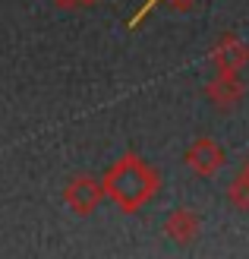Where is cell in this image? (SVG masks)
I'll return each mask as SVG.
<instances>
[{
	"label": "cell",
	"instance_id": "obj_2",
	"mask_svg": "<svg viewBox=\"0 0 249 259\" xmlns=\"http://www.w3.org/2000/svg\"><path fill=\"white\" fill-rule=\"evenodd\" d=\"M101 199H108L104 193V180L101 177H91V174H76L67 187H63V205L70 212L88 218L91 212L101 205Z\"/></svg>",
	"mask_w": 249,
	"mask_h": 259
},
{
	"label": "cell",
	"instance_id": "obj_3",
	"mask_svg": "<svg viewBox=\"0 0 249 259\" xmlns=\"http://www.w3.org/2000/svg\"><path fill=\"white\" fill-rule=\"evenodd\" d=\"M183 164H186L195 177L208 180V177H215L221 167L227 164V155H224V149H221V142H215L212 136H195L189 142V149L183 152Z\"/></svg>",
	"mask_w": 249,
	"mask_h": 259
},
{
	"label": "cell",
	"instance_id": "obj_5",
	"mask_svg": "<svg viewBox=\"0 0 249 259\" xmlns=\"http://www.w3.org/2000/svg\"><path fill=\"white\" fill-rule=\"evenodd\" d=\"M202 92L221 114H227L233 108H240V101L246 98V82L240 79V73H218Z\"/></svg>",
	"mask_w": 249,
	"mask_h": 259
},
{
	"label": "cell",
	"instance_id": "obj_8",
	"mask_svg": "<svg viewBox=\"0 0 249 259\" xmlns=\"http://www.w3.org/2000/svg\"><path fill=\"white\" fill-rule=\"evenodd\" d=\"M227 199L233 209H240V212H249V184L237 174L230 180V187H227Z\"/></svg>",
	"mask_w": 249,
	"mask_h": 259
},
{
	"label": "cell",
	"instance_id": "obj_4",
	"mask_svg": "<svg viewBox=\"0 0 249 259\" xmlns=\"http://www.w3.org/2000/svg\"><path fill=\"white\" fill-rule=\"evenodd\" d=\"M208 57L218 67V73H243L249 67V45L233 32H221L212 51H208Z\"/></svg>",
	"mask_w": 249,
	"mask_h": 259
},
{
	"label": "cell",
	"instance_id": "obj_10",
	"mask_svg": "<svg viewBox=\"0 0 249 259\" xmlns=\"http://www.w3.org/2000/svg\"><path fill=\"white\" fill-rule=\"evenodd\" d=\"M240 177H243L246 184H249V158H246V161H243V167H240Z\"/></svg>",
	"mask_w": 249,
	"mask_h": 259
},
{
	"label": "cell",
	"instance_id": "obj_1",
	"mask_svg": "<svg viewBox=\"0 0 249 259\" xmlns=\"http://www.w3.org/2000/svg\"><path fill=\"white\" fill-rule=\"evenodd\" d=\"M101 180H104L108 199L126 215H133L142 205H148L161 190V171L136 152H126L123 158H117L108 171H104Z\"/></svg>",
	"mask_w": 249,
	"mask_h": 259
},
{
	"label": "cell",
	"instance_id": "obj_6",
	"mask_svg": "<svg viewBox=\"0 0 249 259\" xmlns=\"http://www.w3.org/2000/svg\"><path fill=\"white\" fill-rule=\"evenodd\" d=\"M199 231H202V218L195 209H186V205H180L164 218V237L174 243H192L199 237Z\"/></svg>",
	"mask_w": 249,
	"mask_h": 259
},
{
	"label": "cell",
	"instance_id": "obj_9",
	"mask_svg": "<svg viewBox=\"0 0 249 259\" xmlns=\"http://www.w3.org/2000/svg\"><path fill=\"white\" fill-rule=\"evenodd\" d=\"M54 4L60 10H79V7H91V4H98V0H54Z\"/></svg>",
	"mask_w": 249,
	"mask_h": 259
},
{
	"label": "cell",
	"instance_id": "obj_7",
	"mask_svg": "<svg viewBox=\"0 0 249 259\" xmlns=\"http://www.w3.org/2000/svg\"><path fill=\"white\" fill-rule=\"evenodd\" d=\"M161 4H167L170 10H177V13H186V10L195 4V0H142V7H139V10H136L129 19H126V25H129V29H139V25H142V19H145L148 13L155 10V7H161Z\"/></svg>",
	"mask_w": 249,
	"mask_h": 259
}]
</instances>
